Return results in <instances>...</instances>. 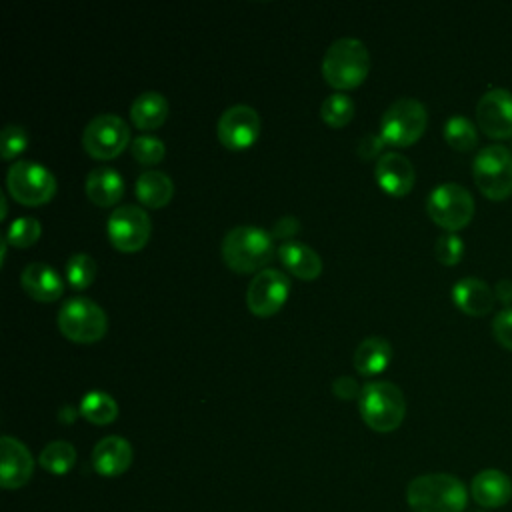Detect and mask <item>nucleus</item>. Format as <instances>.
Returning a JSON list of instances; mask_svg holds the SVG:
<instances>
[{
    "label": "nucleus",
    "mask_w": 512,
    "mask_h": 512,
    "mask_svg": "<svg viewBox=\"0 0 512 512\" xmlns=\"http://www.w3.org/2000/svg\"><path fill=\"white\" fill-rule=\"evenodd\" d=\"M406 502L412 512H462L468 504V490L460 478L432 472L410 480Z\"/></svg>",
    "instance_id": "f257e3e1"
},
{
    "label": "nucleus",
    "mask_w": 512,
    "mask_h": 512,
    "mask_svg": "<svg viewBox=\"0 0 512 512\" xmlns=\"http://www.w3.org/2000/svg\"><path fill=\"white\" fill-rule=\"evenodd\" d=\"M220 252L234 272H254L272 260L276 252L274 236L260 226L240 224L224 234Z\"/></svg>",
    "instance_id": "f03ea898"
},
{
    "label": "nucleus",
    "mask_w": 512,
    "mask_h": 512,
    "mask_svg": "<svg viewBox=\"0 0 512 512\" xmlns=\"http://www.w3.org/2000/svg\"><path fill=\"white\" fill-rule=\"evenodd\" d=\"M370 70V54L362 40L352 36L336 38L324 52L322 76L334 88L358 86Z\"/></svg>",
    "instance_id": "7ed1b4c3"
},
{
    "label": "nucleus",
    "mask_w": 512,
    "mask_h": 512,
    "mask_svg": "<svg viewBox=\"0 0 512 512\" xmlns=\"http://www.w3.org/2000/svg\"><path fill=\"white\" fill-rule=\"evenodd\" d=\"M362 420L376 432L396 430L406 414L404 392L390 380H370L358 396Z\"/></svg>",
    "instance_id": "20e7f679"
},
{
    "label": "nucleus",
    "mask_w": 512,
    "mask_h": 512,
    "mask_svg": "<svg viewBox=\"0 0 512 512\" xmlns=\"http://www.w3.org/2000/svg\"><path fill=\"white\" fill-rule=\"evenodd\" d=\"M426 124V106L416 98L400 96L382 112L378 134L390 146H410L424 134Z\"/></svg>",
    "instance_id": "39448f33"
},
{
    "label": "nucleus",
    "mask_w": 512,
    "mask_h": 512,
    "mask_svg": "<svg viewBox=\"0 0 512 512\" xmlns=\"http://www.w3.org/2000/svg\"><path fill=\"white\" fill-rule=\"evenodd\" d=\"M426 212L434 224L446 232H456L472 220L474 198L466 186L458 182H442L430 190Z\"/></svg>",
    "instance_id": "423d86ee"
},
{
    "label": "nucleus",
    "mask_w": 512,
    "mask_h": 512,
    "mask_svg": "<svg viewBox=\"0 0 512 512\" xmlns=\"http://www.w3.org/2000/svg\"><path fill=\"white\" fill-rule=\"evenodd\" d=\"M472 176L486 198H508L512 194V152L502 144L484 146L474 156Z\"/></svg>",
    "instance_id": "0eeeda50"
},
{
    "label": "nucleus",
    "mask_w": 512,
    "mask_h": 512,
    "mask_svg": "<svg viewBox=\"0 0 512 512\" xmlns=\"http://www.w3.org/2000/svg\"><path fill=\"white\" fill-rule=\"evenodd\" d=\"M60 332L74 342H96L106 334L108 318L100 304L86 296L68 298L58 310Z\"/></svg>",
    "instance_id": "6e6552de"
},
{
    "label": "nucleus",
    "mask_w": 512,
    "mask_h": 512,
    "mask_svg": "<svg viewBox=\"0 0 512 512\" xmlns=\"http://www.w3.org/2000/svg\"><path fill=\"white\" fill-rule=\"evenodd\" d=\"M6 186L14 200L26 206L48 202L56 192L54 174L36 160H16L8 168Z\"/></svg>",
    "instance_id": "1a4fd4ad"
},
{
    "label": "nucleus",
    "mask_w": 512,
    "mask_h": 512,
    "mask_svg": "<svg viewBox=\"0 0 512 512\" xmlns=\"http://www.w3.org/2000/svg\"><path fill=\"white\" fill-rule=\"evenodd\" d=\"M130 142V128L126 120L112 112L96 114L82 130L84 150L98 160L118 156Z\"/></svg>",
    "instance_id": "9d476101"
},
{
    "label": "nucleus",
    "mask_w": 512,
    "mask_h": 512,
    "mask_svg": "<svg viewBox=\"0 0 512 512\" xmlns=\"http://www.w3.org/2000/svg\"><path fill=\"white\" fill-rule=\"evenodd\" d=\"M108 238L122 252L140 250L150 238V216L136 204H122L108 216Z\"/></svg>",
    "instance_id": "9b49d317"
},
{
    "label": "nucleus",
    "mask_w": 512,
    "mask_h": 512,
    "mask_svg": "<svg viewBox=\"0 0 512 512\" xmlns=\"http://www.w3.org/2000/svg\"><path fill=\"white\" fill-rule=\"evenodd\" d=\"M290 292L288 276L278 268H262L250 280L246 304L256 316H270L282 308Z\"/></svg>",
    "instance_id": "f8f14e48"
},
{
    "label": "nucleus",
    "mask_w": 512,
    "mask_h": 512,
    "mask_svg": "<svg viewBox=\"0 0 512 512\" xmlns=\"http://www.w3.org/2000/svg\"><path fill=\"white\" fill-rule=\"evenodd\" d=\"M218 140L230 150H242L254 144L260 132V116L248 104L228 106L216 124Z\"/></svg>",
    "instance_id": "ddd939ff"
},
{
    "label": "nucleus",
    "mask_w": 512,
    "mask_h": 512,
    "mask_svg": "<svg viewBox=\"0 0 512 512\" xmlns=\"http://www.w3.org/2000/svg\"><path fill=\"white\" fill-rule=\"evenodd\" d=\"M478 128L496 140L512 136V92L506 88L486 90L476 104Z\"/></svg>",
    "instance_id": "4468645a"
},
{
    "label": "nucleus",
    "mask_w": 512,
    "mask_h": 512,
    "mask_svg": "<svg viewBox=\"0 0 512 512\" xmlns=\"http://www.w3.org/2000/svg\"><path fill=\"white\" fill-rule=\"evenodd\" d=\"M0 454V484L6 490L22 488L34 472L30 450L18 438L2 436Z\"/></svg>",
    "instance_id": "2eb2a0df"
},
{
    "label": "nucleus",
    "mask_w": 512,
    "mask_h": 512,
    "mask_svg": "<svg viewBox=\"0 0 512 512\" xmlns=\"http://www.w3.org/2000/svg\"><path fill=\"white\" fill-rule=\"evenodd\" d=\"M374 176L384 192L390 196H404L412 190L416 172L412 162L400 152H384L378 156Z\"/></svg>",
    "instance_id": "dca6fc26"
},
{
    "label": "nucleus",
    "mask_w": 512,
    "mask_h": 512,
    "mask_svg": "<svg viewBox=\"0 0 512 512\" xmlns=\"http://www.w3.org/2000/svg\"><path fill=\"white\" fill-rule=\"evenodd\" d=\"M452 302L470 316H486L496 302L494 288L476 276H464L452 286Z\"/></svg>",
    "instance_id": "f3484780"
},
{
    "label": "nucleus",
    "mask_w": 512,
    "mask_h": 512,
    "mask_svg": "<svg viewBox=\"0 0 512 512\" xmlns=\"http://www.w3.org/2000/svg\"><path fill=\"white\" fill-rule=\"evenodd\" d=\"M20 284L38 302L58 300L64 292V278L46 262H30L20 274Z\"/></svg>",
    "instance_id": "a211bd4d"
},
{
    "label": "nucleus",
    "mask_w": 512,
    "mask_h": 512,
    "mask_svg": "<svg viewBox=\"0 0 512 512\" xmlns=\"http://www.w3.org/2000/svg\"><path fill=\"white\" fill-rule=\"evenodd\" d=\"M470 494L484 508H500L512 498V480L502 470L486 468L472 478Z\"/></svg>",
    "instance_id": "6ab92c4d"
},
{
    "label": "nucleus",
    "mask_w": 512,
    "mask_h": 512,
    "mask_svg": "<svg viewBox=\"0 0 512 512\" xmlns=\"http://www.w3.org/2000/svg\"><path fill=\"white\" fill-rule=\"evenodd\" d=\"M132 464V446L122 436H104L92 450V466L102 476H120Z\"/></svg>",
    "instance_id": "aec40b11"
},
{
    "label": "nucleus",
    "mask_w": 512,
    "mask_h": 512,
    "mask_svg": "<svg viewBox=\"0 0 512 512\" xmlns=\"http://www.w3.org/2000/svg\"><path fill=\"white\" fill-rule=\"evenodd\" d=\"M88 198L96 206H112L116 204L124 194V180L120 172L112 166H96L88 172L84 182Z\"/></svg>",
    "instance_id": "412c9836"
},
{
    "label": "nucleus",
    "mask_w": 512,
    "mask_h": 512,
    "mask_svg": "<svg viewBox=\"0 0 512 512\" xmlns=\"http://www.w3.org/2000/svg\"><path fill=\"white\" fill-rule=\"evenodd\" d=\"M278 258L280 262L288 268L298 278L312 280L322 272V258L314 248L308 244L296 242V240H286L278 246Z\"/></svg>",
    "instance_id": "4be33fe9"
},
{
    "label": "nucleus",
    "mask_w": 512,
    "mask_h": 512,
    "mask_svg": "<svg viewBox=\"0 0 512 512\" xmlns=\"http://www.w3.org/2000/svg\"><path fill=\"white\" fill-rule=\"evenodd\" d=\"M392 358V346L382 336H366L352 354V364L358 374L372 376L382 372Z\"/></svg>",
    "instance_id": "5701e85b"
},
{
    "label": "nucleus",
    "mask_w": 512,
    "mask_h": 512,
    "mask_svg": "<svg viewBox=\"0 0 512 512\" xmlns=\"http://www.w3.org/2000/svg\"><path fill=\"white\" fill-rule=\"evenodd\" d=\"M168 116V100L156 90H146L132 100L130 118L140 130H156Z\"/></svg>",
    "instance_id": "b1692460"
},
{
    "label": "nucleus",
    "mask_w": 512,
    "mask_h": 512,
    "mask_svg": "<svg viewBox=\"0 0 512 512\" xmlns=\"http://www.w3.org/2000/svg\"><path fill=\"white\" fill-rule=\"evenodd\" d=\"M138 200L146 208H162L174 194L172 178L162 170H144L134 184Z\"/></svg>",
    "instance_id": "393cba45"
},
{
    "label": "nucleus",
    "mask_w": 512,
    "mask_h": 512,
    "mask_svg": "<svg viewBox=\"0 0 512 512\" xmlns=\"http://www.w3.org/2000/svg\"><path fill=\"white\" fill-rule=\"evenodd\" d=\"M80 414L92 424H110L118 416L116 400L104 390H90L80 400Z\"/></svg>",
    "instance_id": "a878e982"
},
{
    "label": "nucleus",
    "mask_w": 512,
    "mask_h": 512,
    "mask_svg": "<svg viewBox=\"0 0 512 512\" xmlns=\"http://www.w3.org/2000/svg\"><path fill=\"white\" fill-rule=\"evenodd\" d=\"M38 460L44 470H48L56 476H62V474L70 472L72 466L76 464V450L66 440H54L42 448Z\"/></svg>",
    "instance_id": "bb28decb"
},
{
    "label": "nucleus",
    "mask_w": 512,
    "mask_h": 512,
    "mask_svg": "<svg viewBox=\"0 0 512 512\" xmlns=\"http://www.w3.org/2000/svg\"><path fill=\"white\" fill-rule=\"evenodd\" d=\"M444 140L460 152H468L478 144V132L470 118L454 114L444 122Z\"/></svg>",
    "instance_id": "cd10ccee"
},
{
    "label": "nucleus",
    "mask_w": 512,
    "mask_h": 512,
    "mask_svg": "<svg viewBox=\"0 0 512 512\" xmlns=\"http://www.w3.org/2000/svg\"><path fill=\"white\" fill-rule=\"evenodd\" d=\"M96 260L86 254V252H74L68 256L64 272H66V282L74 288V290H82L86 286L92 284L94 276H96Z\"/></svg>",
    "instance_id": "c85d7f7f"
},
{
    "label": "nucleus",
    "mask_w": 512,
    "mask_h": 512,
    "mask_svg": "<svg viewBox=\"0 0 512 512\" xmlns=\"http://www.w3.org/2000/svg\"><path fill=\"white\" fill-rule=\"evenodd\" d=\"M320 116L328 126L340 128L348 124L354 116V100L344 92H334L324 98L320 104Z\"/></svg>",
    "instance_id": "c756f323"
},
{
    "label": "nucleus",
    "mask_w": 512,
    "mask_h": 512,
    "mask_svg": "<svg viewBox=\"0 0 512 512\" xmlns=\"http://www.w3.org/2000/svg\"><path fill=\"white\" fill-rule=\"evenodd\" d=\"M40 232H42V226H40L38 218L18 216L8 224V230H6L4 238L12 246L26 248V246H32L40 238Z\"/></svg>",
    "instance_id": "7c9ffc66"
},
{
    "label": "nucleus",
    "mask_w": 512,
    "mask_h": 512,
    "mask_svg": "<svg viewBox=\"0 0 512 512\" xmlns=\"http://www.w3.org/2000/svg\"><path fill=\"white\" fill-rule=\"evenodd\" d=\"M130 152L140 164H156L164 158V142L152 134H140L130 142Z\"/></svg>",
    "instance_id": "2f4dec72"
},
{
    "label": "nucleus",
    "mask_w": 512,
    "mask_h": 512,
    "mask_svg": "<svg viewBox=\"0 0 512 512\" xmlns=\"http://www.w3.org/2000/svg\"><path fill=\"white\" fill-rule=\"evenodd\" d=\"M464 254V242L456 232H444L434 242V256L438 262L452 266L458 264Z\"/></svg>",
    "instance_id": "473e14b6"
},
{
    "label": "nucleus",
    "mask_w": 512,
    "mask_h": 512,
    "mask_svg": "<svg viewBox=\"0 0 512 512\" xmlns=\"http://www.w3.org/2000/svg\"><path fill=\"white\" fill-rule=\"evenodd\" d=\"M28 144V132L20 124H6L0 134V154L4 160L20 154Z\"/></svg>",
    "instance_id": "72a5a7b5"
},
{
    "label": "nucleus",
    "mask_w": 512,
    "mask_h": 512,
    "mask_svg": "<svg viewBox=\"0 0 512 512\" xmlns=\"http://www.w3.org/2000/svg\"><path fill=\"white\" fill-rule=\"evenodd\" d=\"M492 334L500 346L512 352V308H504L494 316Z\"/></svg>",
    "instance_id": "f704fd0d"
},
{
    "label": "nucleus",
    "mask_w": 512,
    "mask_h": 512,
    "mask_svg": "<svg viewBox=\"0 0 512 512\" xmlns=\"http://www.w3.org/2000/svg\"><path fill=\"white\" fill-rule=\"evenodd\" d=\"M384 144H386V142L382 140V136H380V134H372V132H368V134H364V136L358 140V144H356V152H358V156H360L362 160H368V158L378 156Z\"/></svg>",
    "instance_id": "c9c22d12"
},
{
    "label": "nucleus",
    "mask_w": 512,
    "mask_h": 512,
    "mask_svg": "<svg viewBox=\"0 0 512 512\" xmlns=\"http://www.w3.org/2000/svg\"><path fill=\"white\" fill-rule=\"evenodd\" d=\"M362 386H358V382L352 376H338L332 382V392L340 398V400H352L360 396Z\"/></svg>",
    "instance_id": "e433bc0d"
},
{
    "label": "nucleus",
    "mask_w": 512,
    "mask_h": 512,
    "mask_svg": "<svg viewBox=\"0 0 512 512\" xmlns=\"http://www.w3.org/2000/svg\"><path fill=\"white\" fill-rule=\"evenodd\" d=\"M298 228H300V224H298V220L294 216H282L280 220L274 222L270 234L274 238H282L286 242V240H292V236L298 232Z\"/></svg>",
    "instance_id": "4c0bfd02"
},
{
    "label": "nucleus",
    "mask_w": 512,
    "mask_h": 512,
    "mask_svg": "<svg viewBox=\"0 0 512 512\" xmlns=\"http://www.w3.org/2000/svg\"><path fill=\"white\" fill-rule=\"evenodd\" d=\"M494 296L502 304H512V280L510 278L498 280L496 286H494Z\"/></svg>",
    "instance_id": "58836bf2"
},
{
    "label": "nucleus",
    "mask_w": 512,
    "mask_h": 512,
    "mask_svg": "<svg viewBox=\"0 0 512 512\" xmlns=\"http://www.w3.org/2000/svg\"><path fill=\"white\" fill-rule=\"evenodd\" d=\"M76 414H78V412H76L72 406H64V408H60V422L70 424V422H74Z\"/></svg>",
    "instance_id": "ea45409f"
},
{
    "label": "nucleus",
    "mask_w": 512,
    "mask_h": 512,
    "mask_svg": "<svg viewBox=\"0 0 512 512\" xmlns=\"http://www.w3.org/2000/svg\"><path fill=\"white\" fill-rule=\"evenodd\" d=\"M6 210H8V206H6V196L2 194V196H0V218H6Z\"/></svg>",
    "instance_id": "a19ab883"
}]
</instances>
